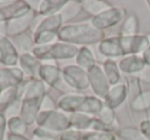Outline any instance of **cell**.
Wrapping results in <instances>:
<instances>
[{"instance_id": "obj_7", "label": "cell", "mask_w": 150, "mask_h": 140, "mask_svg": "<svg viewBox=\"0 0 150 140\" xmlns=\"http://www.w3.org/2000/svg\"><path fill=\"white\" fill-rule=\"evenodd\" d=\"M88 71H90V73H88L90 80L94 87L93 89H94L95 93L99 96L106 98L109 92V82L107 80L105 73L97 66L91 68Z\"/></svg>"}, {"instance_id": "obj_6", "label": "cell", "mask_w": 150, "mask_h": 140, "mask_svg": "<svg viewBox=\"0 0 150 140\" xmlns=\"http://www.w3.org/2000/svg\"><path fill=\"white\" fill-rule=\"evenodd\" d=\"M61 24V16H54L46 21L38 29V32L35 36V41L37 43H44L46 41H50L54 38L57 34L58 28Z\"/></svg>"}, {"instance_id": "obj_23", "label": "cell", "mask_w": 150, "mask_h": 140, "mask_svg": "<svg viewBox=\"0 0 150 140\" xmlns=\"http://www.w3.org/2000/svg\"><path fill=\"white\" fill-rule=\"evenodd\" d=\"M3 129H4V119L2 115H0V140H2Z\"/></svg>"}, {"instance_id": "obj_1", "label": "cell", "mask_w": 150, "mask_h": 140, "mask_svg": "<svg viewBox=\"0 0 150 140\" xmlns=\"http://www.w3.org/2000/svg\"><path fill=\"white\" fill-rule=\"evenodd\" d=\"M149 45L146 35H119L103 40L100 44V52L108 57H120L143 53Z\"/></svg>"}, {"instance_id": "obj_15", "label": "cell", "mask_w": 150, "mask_h": 140, "mask_svg": "<svg viewBox=\"0 0 150 140\" xmlns=\"http://www.w3.org/2000/svg\"><path fill=\"white\" fill-rule=\"evenodd\" d=\"M138 29H139V21L135 14L127 16L121 26L120 36H135L138 35Z\"/></svg>"}, {"instance_id": "obj_14", "label": "cell", "mask_w": 150, "mask_h": 140, "mask_svg": "<svg viewBox=\"0 0 150 140\" xmlns=\"http://www.w3.org/2000/svg\"><path fill=\"white\" fill-rule=\"evenodd\" d=\"M129 107L132 111L136 113H142L150 109V90L143 91L141 95L129 101Z\"/></svg>"}, {"instance_id": "obj_16", "label": "cell", "mask_w": 150, "mask_h": 140, "mask_svg": "<svg viewBox=\"0 0 150 140\" xmlns=\"http://www.w3.org/2000/svg\"><path fill=\"white\" fill-rule=\"evenodd\" d=\"M105 75L110 85H116L120 80V73H119L118 66L116 63L111 60H108L104 64Z\"/></svg>"}, {"instance_id": "obj_12", "label": "cell", "mask_w": 150, "mask_h": 140, "mask_svg": "<svg viewBox=\"0 0 150 140\" xmlns=\"http://www.w3.org/2000/svg\"><path fill=\"white\" fill-rule=\"evenodd\" d=\"M29 11V6L25 2H17L16 5H9L8 7H0V21L11 18H19L26 15Z\"/></svg>"}, {"instance_id": "obj_24", "label": "cell", "mask_w": 150, "mask_h": 140, "mask_svg": "<svg viewBox=\"0 0 150 140\" xmlns=\"http://www.w3.org/2000/svg\"><path fill=\"white\" fill-rule=\"evenodd\" d=\"M146 37H147L148 41H149V43H150V32H149V33L147 34V35H146Z\"/></svg>"}, {"instance_id": "obj_25", "label": "cell", "mask_w": 150, "mask_h": 140, "mask_svg": "<svg viewBox=\"0 0 150 140\" xmlns=\"http://www.w3.org/2000/svg\"><path fill=\"white\" fill-rule=\"evenodd\" d=\"M147 4H148V7H149V9H150V0H148L147 1Z\"/></svg>"}, {"instance_id": "obj_20", "label": "cell", "mask_w": 150, "mask_h": 140, "mask_svg": "<svg viewBox=\"0 0 150 140\" xmlns=\"http://www.w3.org/2000/svg\"><path fill=\"white\" fill-rule=\"evenodd\" d=\"M138 78H139L140 82L150 84V66L146 65L143 68V70L138 73Z\"/></svg>"}, {"instance_id": "obj_2", "label": "cell", "mask_w": 150, "mask_h": 140, "mask_svg": "<svg viewBox=\"0 0 150 140\" xmlns=\"http://www.w3.org/2000/svg\"><path fill=\"white\" fill-rule=\"evenodd\" d=\"M60 39L64 41L78 42V43H93L101 40L104 34L97 28H91L88 25L68 26L60 31Z\"/></svg>"}, {"instance_id": "obj_17", "label": "cell", "mask_w": 150, "mask_h": 140, "mask_svg": "<svg viewBox=\"0 0 150 140\" xmlns=\"http://www.w3.org/2000/svg\"><path fill=\"white\" fill-rule=\"evenodd\" d=\"M118 136L123 140H150L146 137L140 129L133 127L123 128L118 132Z\"/></svg>"}, {"instance_id": "obj_3", "label": "cell", "mask_w": 150, "mask_h": 140, "mask_svg": "<svg viewBox=\"0 0 150 140\" xmlns=\"http://www.w3.org/2000/svg\"><path fill=\"white\" fill-rule=\"evenodd\" d=\"M30 88L31 89L26 94L23 105V112H22L24 119L28 124H31L33 122L34 115L37 113V109L39 107V102L41 99L40 96H42L44 91L43 86L39 82H34L33 88L32 87Z\"/></svg>"}, {"instance_id": "obj_9", "label": "cell", "mask_w": 150, "mask_h": 140, "mask_svg": "<svg viewBox=\"0 0 150 140\" xmlns=\"http://www.w3.org/2000/svg\"><path fill=\"white\" fill-rule=\"evenodd\" d=\"M61 140H115V136L110 132H97L88 134L68 132L61 136Z\"/></svg>"}, {"instance_id": "obj_4", "label": "cell", "mask_w": 150, "mask_h": 140, "mask_svg": "<svg viewBox=\"0 0 150 140\" xmlns=\"http://www.w3.org/2000/svg\"><path fill=\"white\" fill-rule=\"evenodd\" d=\"M125 14L127 13L123 9L111 7L94 18V26L99 30L109 28L119 23L125 17Z\"/></svg>"}, {"instance_id": "obj_22", "label": "cell", "mask_w": 150, "mask_h": 140, "mask_svg": "<svg viewBox=\"0 0 150 140\" xmlns=\"http://www.w3.org/2000/svg\"><path fill=\"white\" fill-rule=\"evenodd\" d=\"M142 58H143L144 61H145V64L147 65V66H150V45L143 52Z\"/></svg>"}, {"instance_id": "obj_18", "label": "cell", "mask_w": 150, "mask_h": 140, "mask_svg": "<svg viewBox=\"0 0 150 140\" xmlns=\"http://www.w3.org/2000/svg\"><path fill=\"white\" fill-rule=\"evenodd\" d=\"M41 76L45 78V80L50 85H54V82L58 80V70L52 66H42L41 68Z\"/></svg>"}, {"instance_id": "obj_5", "label": "cell", "mask_w": 150, "mask_h": 140, "mask_svg": "<svg viewBox=\"0 0 150 140\" xmlns=\"http://www.w3.org/2000/svg\"><path fill=\"white\" fill-rule=\"evenodd\" d=\"M77 48L75 46L65 45V44H56L50 46H41L35 48L34 53L39 58H70L75 56Z\"/></svg>"}, {"instance_id": "obj_10", "label": "cell", "mask_w": 150, "mask_h": 140, "mask_svg": "<svg viewBox=\"0 0 150 140\" xmlns=\"http://www.w3.org/2000/svg\"><path fill=\"white\" fill-rule=\"evenodd\" d=\"M127 96V88L125 85H118L110 89L106 96L107 106L110 108H116L118 107Z\"/></svg>"}, {"instance_id": "obj_19", "label": "cell", "mask_w": 150, "mask_h": 140, "mask_svg": "<svg viewBox=\"0 0 150 140\" xmlns=\"http://www.w3.org/2000/svg\"><path fill=\"white\" fill-rule=\"evenodd\" d=\"M93 57H92V54H91L90 52H88L86 48H83V50L80 52V55L79 57H78V60L77 62L79 63L80 65H82V66H88V65L93 64Z\"/></svg>"}, {"instance_id": "obj_21", "label": "cell", "mask_w": 150, "mask_h": 140, "mask_svg": "<svg viewBox=\"0 0 150 140\" xmlns=\"http://www.w3.org/2000/svg\"><path fill=\"white\" fill-rule=\"evenodd\" d=\"M140 130L141 132L150 139V119H144L140 124Z\"/></svg>"}, {"instance_id": "obj_8", "label": "cell", "mask_w": 150, "mask_h": 140, "mask_svg": "<svg viewBox=\"0 0 150 140\" xmlns=\"http://www.w3.org/2000/svg\"><path fill=\"white\" fill-rule=\"evenodd\" d=\"M118 66L119 69L125 73L135 74L141 72L144 67L146 66V64L142 57L137 56V55H131V56L123 58L119 62Z\"/></svg>"}, {"instance_id": "obj_13", "label": "cell", "mask_w": 150, "mask_h": 140, "mask_svg": "<svg viewBox=\"0 0 150 140\" xmlns=\"http://www.w3.org/2000/svg\"><path fill=\"white\" fill-rule=\"evenodd\" d=\"M0 61L7 65H13L17 62V52L3 37H0Z\"/></svg>"}, {"instance_id": "obj_11", "label": "cell", "mask_w": 150, "mask_h": 140, "mask_svg": "<svg viewBox=\"0 0 150 140\" xmlns=\"http://www.w3.org/2000/svg\"><path fill=\"white\" fill-rule=\"evenodd\" d=\"M64 75L66 77V80L74 78V80L71 82V86H74L76 89H86L88 85V78L83 73V70H80L76 67L66 68L64 70Z\"/></svg>"}]
</instances>
